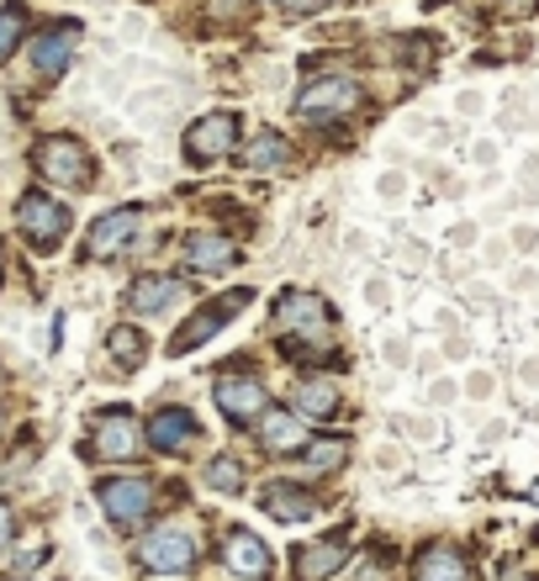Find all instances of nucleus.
I'll list each match as a JSON object with an SVG mask.
<instances>
[{
  "mask_svg": "<svg viewBox=\"0 0 539 581\" xmlns=\"http://www.w3.org/2000/svg\"><path fill=\"white\" fill-rule=\"evenodd\" d=\"M101 513L112 519V528H138L153 513V487L144 476H122V481H101L95 487Z\"/></svg>",
  "mask_w": 539,
  "mask_h": 581,
  "instance_id": "1",
  "label": "nucleus"
},
{
  "mask_svg": "<svg viewBox=\"0 0 539 581\" xmlns=\"http://www.w3.org/2000/svg\"><path fill=\"white\" fill-rule=\"evenodd\" d=\"M275 323H280V328H291V334H301L307 344H318V349H329L333 317H329V306H323V297L286 291V297L275 302Z\"/></svg>",
  "mask_w": 539,
  "mask_h": 581,
  "instance_id": "2",
  "label": "nucleus"
},
{
  "mask_svg": "<svg viewBox=\"0 0 539 581\" xmlns=\"http://www.w3.org/2000/svg\"><path fill=\"white\" fill-rule=\"evenodd\" d=\"M239 143V117L233 112H211V117H196L191 132H185V159L191 164H217L228 159Z\"/></svg>",
  "mask_w": 539,
  "mask_h": 581,
  "instance_id": "3",
  "label": "nucleus"
},
{
  "mask_svg": "<svg viewBox=\"0 0 539 581\" xmlns=\"http://www.w3.org/2000/svg\"><path fill=\"white\" fill-rule=\"evenodd\" d=\"M16 228H22V239L32 248H54L69 233V212H64L54 196H22V207H16Z\"/></svg>",
  "mask_w": 539,
  "mask_h": 581,
  "instance_id": "4",
  "label": "nucleus"
},
{
  "mask_svg": "<svg viewBox=\"0 0 539 581\" xmlns=\"http://www.w3.org/2000/svg\"><path fill=\"white\" fill-rule=\"evenodd\" d=\"M243 302H249V291H228V297H217L211 306H202V312H196V317H191V323H185V328L175 334L170 355H191V349H202L211 334H222V328L239 317Z\"/></svg>",
  "mask_w": 539,
  "mask_h": 581,
  "instance_id": "5",
  "label": "nucleus"
},
{
  "mask_svg": "<svg viewBox=\"0 0 539 581\" xmlns=\"http://www.w3.org/2000/svg\"><path fill=\"white\" fill-rule=\"evenodd\" d=\"M138 560L149 571H159V577H180V571L196 566V539L185 528H153L149 539H144V550H138Z\"/></svg>",
  "mask_w": 539,
  "mask_h": 581,
  "instance_id": "6",
  "label": "nucleus"
},
{
  "mask_svg": "<svg viewBox=\"0 0 539 581\" xmlns=\"http://www.w3.org/2000/svg\"><path fill=\"white\" fill-rule=\"evenodd\" d=\"M32 159H37V170H43V175H48L54 185H85V181H90V159H85V149H80L74 138H64V132L43 138Z\"/></svg>",
  "mask_w": 539,
  "mask_h": 581,
  "instance_id": "7",
  "label": "nucleus"
},
{
  "mask_svg": "<svg viewBox=\"0 0 539 581\" xmlns=\"http://www.w3.org/2000/svg\"><path fill=\"white\" fill-rule=\"evenodd\" d=\"M138 444H144V433L133 423V412H101L95 418V433H90V455L95 460H127L138 455Z\"/></svg>",
  "mask_w": 539,
  "mask_h": 581,
  "instance_id": "8",
  "label": "nucleus"
},
{
  "mask_svg": "<svg viewBox=\"0 0 539 581\" xmlns=\"http://www.w3.org/2000/svg\"><path fill=\"white\" fill-rule=\"evenodd\" d=\"M211 397H217L228 423H254V418L265 412V386H260L254 375H222V381L211 386Z\"/></svg>",
  "mask_w": 539,
  "mask_h": 581,
  "instance_id": "9",
  "label": "nucleus"
},
{
  "mask_svg": "<svg viewBox=\"0 0 539 581\" xmlns=\"http://www.w3.org/2000/svg\"><path fill=\"white\" fill-rule=\"evenodd\" d=\"M355 101H359V85L355 80H344V74L312 80V85L297 95V117H344Z\"/></svg>",
  "mask_w": 539,
  "mask_h": 581,
  "instance_id": "10",
  "label": "nucleus"
},
{
  "mask_svg": "<svg viewBox=\"0 0 539 581\" xmlns=\"http://www.w3.org/2000/svg\"><path fill=\"white\" fill-rule=\"evenodd\" d=\"M138 222H144V212L138 207H117V212H106L95 228H90V259H112V254H122V248L133 244V233H138Z\"/></svg>",
  "mask_w": 539,
  "mask_h": 581,
  "instance_id": "11",
  "label": "nucleus"
},
{
  "mask_svg": "<svg viewBox=\"0 0 539 581\" xmlns=\"http://www.w3.org/2000/svg\"><path fill=\"white\" fill-rule=\"evenodd\" d=\"M74 43H80V27L74 22H59V27H48L37 37V48H32V69H37V80H59L69 59H74Z\"/></svg>",
  "mask_w": 539,
  "mask_h": 581,
  "instance_id": "12",
  "label": "nucleus"
},
{
  "mask_svg": "<svg viewBox=\"0 0 539 581\" xmlns=\"http://www.w3.org/2000/svg\"><path fill=\"white\" fill-rule=\"evenodd\" d=\"M196 418L185 412V407H159L149 423V444L153 450H164V455H185L191 444H196Z\"/></svg>",
  "mask_w": 539,
  "mask_h": 581,
  "instance_id": "13",
  "label": "nucleus"
},
{
  "mask_svg": "<svg viewBox=\"0 0 539 581\" xmlns=\"http://www.w3.org/2000/svg\"><path fill=\"white\" fill-rule=\"evenodd\" d=\"M222 560H228V571H233V577H249V581H265L270 577L265 539H260V534H249V528H233V534H228Z\"/></svg>",
  "mask_w": 539,
  "mask_h": 581,
  "instance_id": "14",
  "label": "nucleus"
},
{
  "mask_svg": "<svg viewBox=\"0 0 539 581\" xmlns=\"http://www.w3.org/2000/svg\"><path fill=\"white\" fill-rule=\"evenodd\" d=\"M260 444L275 450V455H291V450L307 444V423H301L291 407H265L260 412Z\"/></svg>",
  "mask_w": 539,
  "mask_h": 581,
  "instance_id": "15",
  "label": "nucleus"
},
{
  "mask_svg": "<svg viewBox=\"0 0 539 581\" xmlns=\"http://www.w3.org/2000/svg\"><path fill=\"white\" fill-rule=\"evenodd\" d=\"M185 291H180V280H170V276H138L133 286H127V306L133 312H164V306H175Z\"/></svg>",
  "mask_w": 539,
  "mask_h": 581,
  "instance_id": "16",
  "label": "nucleus"
},
{
  "mask_svg": "<svg viewBox=\"0 0 539 581\" xmlns=\"http://www.w3.org/2000/svg\"><path fill=\"white\" fill-rule=\"evenodd\" d=\"M185 259L196 265V270H233L239 265V244L233 239H222V233H196L191 244H185Z\"/></svg>",
  "mask_w": 539,
  "mask_h": 581,
  "instance_id": "17",
  "label": "nucleus"
},
{
  "mask_svg": "<svg viewBox=\"0 0 539 581\" xmlns=\"http://www.w3.org/2000/svg\"><path fill=\"white\" fill-rule=\"evenodd\" d=\"M344 539H318V545H301L297 550V581H329L344 566Z\"/></svg>",
  "mask_w": 539,
  "mask_h": 581,
  "instance_id": "18",
  "label": "nucleus"
},
{
  "mask_svg": "<svg viewBox=\"0 0 539 581\" xmlns=\"http://www.w3.org/2000/svg\"><path fill=\"white\" fill-rule=\"evenodd\" d=\"M243 164H249L254 175H275V170L291 164V143H286L280 132H254L249 149H243Z\"/></svg>",
  "mask_w": 539,
  "mask_h": 581,
  "instance_id": "19",
  "label": "nucleus"
},
{
  "mask_svg": "<svg viewBox=\"0 0 539 581\" xmlns=\"http://www.w3.org/2000/svg\"><path fill=\"white\" fill-rule=\"evenodd\" d=\"M265 513L280 523H307V519H318V502L301 487H286V481H280V487L265 491Z\"/></svg>",
  "mask_w": 539,
  "mask_h": 581,
  "instance_id": "20",
  "label": "nucleus"
},
{
  "mask_svg": "<svg viewBox=\"0 0 539 581\" xmlns=\"http://www.w3.org/2000/svg\"><path fill=\"white\" fill-rule=\"evenodd\" d=\"M418 581H471V577H466V560L449 545H434V550L418 555Z\"/></svg>",
  "mask_w": 539,
  "mask_h": 581,
  "instance_id": "21",
  "label": "nucleus"
},
{
  "mask_svg": "<svg viewBox=\"0 0 539 581\" xmlns=\"http://www.w3.org/2000/svg\"><path fill=\"white\" fill-rule=\"evenodd\" d=\"M307 455H301V470L307 476H329V470H339L344 460H349V444L344 439H318V444H301Z\"/></svg>",
  "mask_w": 539,
  "mask_h": 581,
  "instance_id": "22",
  "label": "nucleus"
},
{
  "mask_svg": "<svg viewBox=\"0 0 539 581\" xmlns=\"http://www.w3.org/2000/svg\"><path fill=\"white\" fill-rule=\"evenodd\" d=\"M144 355H149V349H144V334H138V328H112V360H117L122 370H138Z\"/></svg>",
  "mask_w": 539,
  "mask_h": 581,
  "instance_id": "23",
  "label": "nucleus"
},
{
  "mask_svg": "<svg viewBox=\"0 0 539 581\" xmlns=\"http://www.w3.org/2000/svg\"><path fill=\"white\" fill-rule=\"evenodd\" d=\"M207 487L211 491H228V497H233V491H243V465H239V455H217L207 465Z\"/></svg>",
  "mask_w": 539,
  "mask_h": 581,
  "instance_id": "24",
  "label": "nucleus"
},
{
  "mask_svg": "<svg viewBox=\"0 0 539 581\" xmlns=\"http://www.w3.org/2000/svg\"><path fill=\"white\" fill-rule=\"evenodd\" d=\"M22 32H27V11H22V5H5V11H0V63L16 54Z\"/></svg>",
  "mask_w": 539,
  "mask_h": 581,
  "instance_id": "25",
  "label": "nucleus"
},
{
  "mask_svg": "<svg viewBox=\"0 0 539 581\" xmlns=\"http://www.w3.org/2000/svg\"><path fill=\"white\" fill-rule=\"evenodd\" d=\"M301 407H307L312 418H329L333 407H339V386H333V381H307V386H301Z\"/></svg>",
  "mask_w": 539,
  "mask_h": 581,
  "instance_id": "26",
  "label": "nucleus"
},
{
  "mask_svg": "<svg viewBox=\"0 0 539 581\" xmlns=\"http://www.w3.org/2000/svg\"><path fill=\"white\" fill-rule=\"evenodd\" d=\"M270 5H280V11H291V16H307V11H318V5H329V0H270Z\"/></svg>",
  "mask_w": 539,
  "mask_h": 581,
  "instance_id": "27",
  "label": "nucleus"
},
{
  "mask_svg": "<svg viewBox=\"0 0 539 581\" xmlns=\"http://www.w3.org/2000/svg\"><path fill=\"white\" fill-rule=\"evenodd\" d=\"M11 545V508H0V550Z\"/></svg>",
  "mask_w": 539,
  "mask_h": 581,
  "instance_id": "28",
  "label": "nucleus"
},
{
  "mask_svg": "<svg viewBox=\"0 0 539 581\" xmlns=\"http://www.w3.org/2000/svg\"><path fill=\"white\" fill-rule=\"evenodd\" d=\"M529 502H539V481H535V487H529Z\"/></svg>",
  "mask_w": 539,
  "mask_h": 581,
  "instance_id": "29",
  "label": "nucleus"
}]
</instances>
